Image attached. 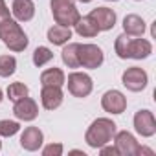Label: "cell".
<instances>
[{"mask_svg": "<svg viewBox=\"0 0 156 156\" xmlns=\"http://www.w3.org/2000/svg\"><path fill=\"white\" fill-rule=\"evenodd\" d=\"M116 132H118V129H116V123L112 119H108V118H98L87 129L85 141L88 143V147L99 149V147H103L107 143H112Z\"/></svg>", "mask_w": 156, "mask_h": 156, "instance_id": "6da1fadb", "label": "cell"}, {"mask_svg": "<svg viewBox=\"0 0 156 156\" xmlns=\"http://www.w3.org/2000/svg\"><path fill=\"white\" fill-rule=\"evenodd\" d=\"M0 41L15 53L24 51L30 44V39L24 33V30L20 28L19 20H13V19H8L0 24Z\"/></svg>", "mask_w": 156, "mask_h": 156, "instance_id": "7a4b0ae2", "label": "cell"}, {"mask_svg": "<svg viewBox=\"0 0 156 156\" xmlns=\"http://www.w3.org/2000/svg\"><path fill=\"white\" fill-rule=\"evenodd\" d=\"M51 15L55 24L72 28L77 20H79V9L75 8V0H51Z\"/></svg>", "mask_w": 156, "mask_h": 156, "instance_id": "3957f363", "label": "cell"}, {"mask_svg": "<svg viewBox=\"0 0 156 156\" xmlns=\"http://www.w3.org/2000/svg\"><path fill=\"white\" fill-rule=\"evenodd\" d=\"M68 85V92L73 98H88L94 90V83L92 77L85 72H72L68 75V81H64Z\"/></svg>", "mask_w": 156, "mask_h": 156, "instance_id": "277c9868", "label": "cell"}, {"mask_svg": "<svg viewBox=\"0 0 156 156\" xmlns=\"http://www.w3.org/2000/svg\"><path fill=\"white\" fill-rule=\"evenodd\" d=\"M105 53L98 44H79V66L96 70L103 64Z\"/></svg>", "mask_w": 156, "mask_h": 156, "instance_id": "5b68a950", "label": "cell"}, {"mask_svg": "<svg viewBox=\"0 0 156 156\" xmlns=\"http://www.w3.org/2000/svg\"><path fill=\"white\" fill-rule=\"evenodd\" d=\"M121 83H123V87H125L127 90H130V92H141V90L147 87V83H149V75H147V72H145L143 68H140V66H130V68H127V70L123 72Z\"/></svg>", "mask_w": 156, "mask_h": 156, "instance_id": "8992f818", "label": "cell"}, {"mask_svg": "<svg viewBox=\"0 0 156 156\" xmlns=\"http://www.w3.org/2000/svg\"><path fill=\"white\" fill-rule=\"evenodd\" d=\"M114 147L118 151V154L121 156H138V149L140 143L136 141V138L129 132V130H119L114 134Z\"/></svg>", "mask_w": 156, "mask_h": 156, "instance_id": "52a82bcc", "label": "cell"}, {"mask_svg": "<svg viewBox=\"0 0 156 156\" xmlns=\"http://www.w3.org/2000/svg\"><path fill=\"white\" fill-rule=\"evenodd\" d=\"M101 107L108 114H123L127 108V98L119 90H107L101 98Z\"/></svg>", "mask_w": 156, "mask_h": 156, "instance_id": "ba28073f", "label": "cell"}, {"mask_svg": "<svg viewBox=\"0 0 156 156\" xmlns=\"http://www.w3.org/2000/svg\"><path fill=\"white\" fill-rule=\"evenodd\" d=\"M134 129L143 138L154 136L156 134V119H154V114L151 110H147V108L138 110L134 114Z\"/></svg>", "mask_w": 156, "mask_h": 156, "instance_id": "9c48e42d", "label": "cell"}, {"mask_svg": "<svg viewBox=\"0 0 156 156\" xmlns=\"http://www.w3.org/2000/svg\"><path fill=\"white\" fill-rule=\"evenodd\" d=\"M13 114H15V118L20 119V121H33V119L39 116V107H37V103H35L31 98L26 96V98L15 101V105H13Z\"/></svg>", "mask_w": 156, "mask_h": 156, "instance_id": "30bf717a", "label": "cell"}, {"mask_svg": "<svg viewBox=\"0 0 156 156\" xmlns=\"http://www.w3.org/2000/svg\"><path fill=\"white\" fill-rule=\"evenodd\" d=\"M88 17L96 22L99 31H108L116 26V13L108 8H96L88 13Z\"/></svg>", "mask_w": 156, "mask_h": 156, "instance_id": "8fae6325", "label": "cell"}, {"mask_svg": "<svg viewBox=\"0 0 156 156\" xmlns=\"http://www.w3.org/2000/svg\"><path fill=\"white\" fill-rule=\"evenodd\" d=\"M42 141H44V134L39 127H26L24 132L20 134V147L30 152L39 151L42 147Z\"/></svg>", "mask_w": 156, "mask_h": 156, "instance_id": "7c38bea8", "label": "cell"}, {"mask_svg": "<svg viewBox=\"0 0 156 156\" xmlns=\"http://www.w3.org/2000/svg\"><path fill=\"white\" fill-rule=\"evenodd\" d=\"M64 94L61 87H42L41 90V103L46 110H55L62 105Z\"/></svg>", "mask_w": 156, "mask_h": 156, "instance_id": "4fadbf2b", "label": "cell"}, {"mask_svg": "<svg viewBox=\"0 0 156 156\" xmlns=\"http://www.w3.org/2000/svg\"><path fill=\"white\" fill-rule=\"evenodd\" d=\"M11 13L19 22H30L35 17V4L33 0H13Z\"/></svg>", "mask_w": 156, "mask_h": 156, "instance_id": "5bb4252c", "label": "cell"}, {"mask_svg": "<svg viewBox=\"0 0 156 156\" xmlns=\"http://www.w3.org/2000/svg\"><path fill=\"white\" fill-rule=\"evenodd\" d=\"M151 53H152V44L147 39H132L130 37V42H129V59L141 61V59H147Z\"/></svg>", "mask_w": 156, "mask_h": 156, "instance_id": "9a60e30c", "label": "cell"}, {"mask_svg": "<svg viewBox=\"0 0 156 156\" xmlns=\"http://www.w3.org/2000/svg\"><path fill=\"white\" fill-rule=\"evenodd\" d=\"M123 33L130 37H141L145 33V20L140 15H127L123 19Z\"/></svg>", "mask_w": 156, "mask_h": 156, "instance_id": "2e32d148", "label": "cell"}, {"mask_svg": "<svg viewBox=\"0 0 156 156\" xmlns=\"http://www.w3.org/2000/svg\"><path fill=\"white\" fill-rule=\"evenodd\" d=\"M66 81V75L61 68H48L41 73V85L42 87H62Z\"/></svg>", "mask_w": 156, "mask_h": 156, "instance_id": "e0dca14e", "label": "cell"}, {"mask_svg": "<svg viewBox=\"0 0 156 156\" xmlns=\"http://www.w3.org/2000/svg\"><path fill=\"white\" fill-rule=\"evenodd\" d=\"M48 41L53 44V46H64L70 39H72V30L70 28H66V26H59V24H55V26H51L50 30H48Z\"/></svg>", "mask_w": 156, "mask_h": 156, "instance_id": "ac0fdd59", "label": "cell"}, {"mask_svg": "<svg viewBox=\"0 0 156 156\" xmlns=\"http://www.w3.org/2000/svg\"><path fill=\"white\" fill-rule=\"evenodd\" d=\"M61 59L68 68H79V42H66L61 51Z\"/></svg>", "mask_w": 156, "mask_h": 156, "instance_id": "d6986e66", "label": "cell"}, {"mask_svg": "<svg viewBox=\"0 0 156 156\" xmlns=\"http://www.w3.org/2000/svg\"><path fill=\"white\" fill-rule=\"evenodd\" d=\"M73 28H75V33L79 35V37H88V39H92V37H96V35L99 33L96 22H94L88 15H87V17H79V20L73 24Z\"/></svg>", "mask_w": 156, "mask_h": 156, "instance_id": "ffe728a7", "label": "cell"}, {"mask_svg": "<svg viewBox=\"0 0 156 156\" xmlns=\"http://www.w3.org/2000/svg\"><path fill=\"white\" fill-rule=\"evenodd\" d=\"M51 59H53V51H51L50 48H46V46H39V48H35V51H33V64H35L37 68L48 64Z\"/></svg>", "mask_w": 156, "mask_h": 156, "instance_id": "44dd1931", "label": "cell"}, {"mask_svg": "<svg viewBox=\"0 0 156 156\" xmlns=\"http://www.w3.org/2000/svg\"><path fill=\"white\" fill-rule=\"evenodd\" d=\"M17 70V59L13 55H0V77H9Z\"/></svg>", "mask_w": 156, "mask_h": 156, "instance_id": "7402d4cb", "label": "cell"}, {"mask_svg": "<svg viewBox=\"0 0 156 156\" xmlns=\"http://www.w3.org/2000/svg\"><path fill=\"white\" fill-rule=\"evenodd\" d=\"M129 42H130V35H127V33H121L116 37L114 50L119 59H129Z\"/></svg>", "mask_w": 156, "mask_h": 156, "instance_id": "603a6c76", "label": "cell"}, {"mask_svg": "<svg viewBox=\"0 0 156 156\" xmlns=\"http://www.w3.org/2000/svg\"><path fill=\"white\" fill-rule=\"evenodd\" d=\"M26 96H30V90H28V87L24 83H11L8 87V98L13 103L19 101V99H22V98H26Z\"/></svg>", "mask_w": 156, "mask_h": 156, "instance_id": "cb8c5ba5", "label": "cell"}, {"mask_svg": "<svg viewBox=\"0 0 156 156\" xmlns=\"http://www.w3.org/2000/svg\"><path fill=\"white\" fill-rule=\"evenodd\" d=\"M20 130L19 121H11V119H0V136L2 138H11Z\"/></svg>", "mask_w": 156, "mask_h": 156, "instance_id": "d4e9b609", "label": "cell"}, {"mask_svg": "<svg viewBox=\"0 0 156 156\" xmlns=\"http://www.w3.org/2000/svg\"><path fill=\"white\" fill-rule=\"evenodd\" d=\"M62 151H64L62 143H50V145H46L42 149V154L44 156H61Z\"/></svg>", "mask_w": 156, "mask_h": 156, "instance_id": "484cf974", "label": "cell"}, {"mask_svg": "<svg viewBox=\"0 0 156 156\" xmlns=\"http://www.w3.org/2000/svg\"><path fill=\"white\" fill-rule=\"evenodd\" d=\"M8 19H11L9 8L6 6V2H4V0H0V24H2L4 20H8Z\"/></svg>", "mask_w": 156, "mask_h": 156, "instance_id": "4316f807", "label": "cell"}, {"mask_svg": "<svg viewBox=\"0 0 156 156\" xmlns=\"http://www.w3.org/2000/svg\"><path fill=\"white\" fill-rule=\"evenodd\" d=\"M138 154H154V151H152V149H147V147H141V145H140V149H138Z\"/></svg>", "mask_w": 156, "mask_h": 156, "instance_id": "83f0119b", "label": "cell"}, {"mask_svg": "<svg viewBox=\"0 0 156 156\" xmlns=\"http://www.w3.org/2000/svg\"><path fill=\"white\" fill-rule=\"evenodd\" d=\"M77 2H83V4H88V2H92V0H77Z\"/></svg>", "mask_w": 156, "mask_h": 156, "instance_id": "f1b7e54d", "label": "cell"}, {"mask_svg": "<svg viewBox=\"0 0 156 156\" xmlns=\"http://www.w3.org/2000/svg\"><path fill=\"white\" fill-rule=\"evenodd\" d=\"M2 99H4V94H2V90H0V103H2Z\"/></svg>", "mask_w": 156, "mask_h": 156, "instance_id": "f546056e", "label": "cell"}, {"mask_svg": "<svg viewBox=\"0 0 156 156\" xmlns=\"http://www.w3.org/2000/svg\"><path fill=\"white\" fill-rule=\"evenodd\" d=\"M107 2H118V0H107Z\"/></svg>", "mask_w": 156, "mask_h": 156, "instance_id": "4dcf8cb0", "label": "cell"}, {"mask_svg": "<svg viewBox=\"0 0 156 156\" xmlns=\"http://www.w3.org/2000/svg\"><path fill=\"white\" fill-rule=\"evenodd\" d=\"M0 151H2V141H0Z\"/></svg>", "mask_w": 156, "mask_h": 156, "instance_id": "1f68e13d", "label": "cell"}, {"mask_svg": "<svg viewBox=\"0 0 156 156\" xmlns=\"http://www.w3.org/2000/svg\"><path fill=\"white\" fill-rule=\"evenodd\" d=\"M136 2H140V0H136Z\"/></svg>", "mask_w": 156, "mask_h": 156, "instance_id": "d6a6232c", "label": "cell"}]
</instances>
